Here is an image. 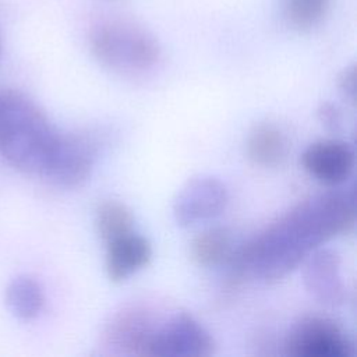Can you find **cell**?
<instances>
[{
	"label": "cell",
	"mask_w": 357,
	"mask_h": 357,
	"mask_svg": "<svg viewBox=\"0 0 357 357\" xmlns=\"http://www.w3.org/2000/svg\"><path fill=\"white\" fill-rule=\"evenodd\" d=\"M356 223L354 188L314 195L234 248L223 264L229 279L252 276L264 282L283 279L321 244L349 233Z\"/></svg>",
	"instance_id": "cell-1"
},
{
	"label": "cell",
	"mask_w": 357,
	"mask_h": 357,
	"mask_svg": "<svg viewBox=\"0 0 357 357\" xmlns=\"http://www.w3.org/2000/svg\"><path fill=\"white\" fill-rule=\"evenodd\" d=\"M304 170L317 181L336 187L353 173L356 153L350 144L340 139H321L310 144L303 155Z\"/></svg>",
	"instance_id": "cell-10"
},
{
	"label": "cell",
	"mask_w": 357,
	"mask_h": 357,
	"mask_svg": "<svg viewBox=\"0 0 357 357\" xmlns=\"http://www.w3.org/2000/svg\"><path fill=\"white\" fill-rule=\"evenodd\" d=\"M95 159L96 146L89 138L57 132L40 174L60 187L74 188L88 180Z\"/></svg>",
	"instance_id": "cell-5"
},
{
	"label": "cell",
	"mask_w": 357,
	"mask_h": 357,
	"mask_svg": "<svg viewBox=\"0 0 357 357\" xmlns=\"http://www.w3.org/2000/svg\"><path fill=\"white\" fill-rule=\"evenodd\" d=\"M106 250L105 268L112 282H123L144 266L152 257L149 241L135 233L124 234L110 241Z\"/></svg>",
	"instance_id": "cell-11"
},
{
	"label": "cell",
	"mask_w": 357,
	"mask_h": 357,
	"mask_svg": "<svg viewBox=\"0 0 357 357\" xmlns=\"http://www.w3.org/2000/svg\"><path fill=\"white\" fill-rule=\"evenodd\" d=\"M331 0H283L287 22L297 31L315 28L326 15Z\"/></svg>",
	"instance_id": "cell-16"
},
{
	"label": "cell",
	"mask_w": 357,
	"mask_h": 357,
	"mask_svg": "<svg viewBox=\"0 0 357 357\" xmlns=\"http://www.w3.org/2000/svg\"><path fill=\"white\" fill-rule=\"evenodd\" d=\"M289 357H354V343L337 322L321 315H304L284 340Z\"/></svg>",
	"instance_id": "cell-4"
},
{
	"label": "cell",
	"mask_w": 357,
	"mask_h": 357,
	"mask_svg": "<svg viewBox=\"0 0 357 357\" xmlns=\"http://www.w3.org/2000/svg\"><path fill=\"white\" fill-rule=\"evenodd\" d=\"M132 225L134 218L131 215V211L119 201H105L96 208V231L106 244L124 234L131 233Z\"/></svg>",
	"instance_id": "cell-15"
},
{
	"label": "cell",
	"mask_w": 357,
	"mask_h": 357,
	"mask_svg": "<svg viewBox=\"0 0 357 357\" xmlns=\"http://www.w3.org/2000/svg\"><path fill=\"white\" fill-rule=\"evenodd\" d=\"M229 201L226 185L213 176L188 178L173 201V216L180 226H192L220 215Z\"/></svg>",
	"instance_id": "cell-7"
},
{
	"label": "cell",
	"mask_w": 357,
	"mask_h": 357,
	"mask_svg": "<svg viewBox=\"0 0 357 357\" xmlns=\"http://www.w3.org/2000/svg\"><path fill=\"white\" fill-rule=\"evenodd\" d=\"M212 353L213 340L208 331L190 314L174 312L156 328L148 356L206 357Z\"/></svg>",
	"instance_id": "cell-6"
},
{
	"label": "cell",
	"mask_w": 357,
	"mask_h": 357,
	"mask_svg": "<svg viewBox=\"0 0 357 357\" xmlns=\"http://www.w3.org/2000/svg\"><path fill=\"white\" fill-rule=\"evenodd\" d=\"M6 301L10 311L21 319L35 318L45 303L40 284L31 276H18L6 290Z\"/></svg>",
	"instance_id": "cell-14"
},
{
	"label": "cell",
	"mask_w": 357,
	"mask_h": 357,
	"mask_svg": "<svg viewBox=\"0 0 357 357\" xmlns=\"http://www.w3.org/2000/svg\"><path fill=\"white\" fill-rule=\"evenodd\" d=\"M89 45L100 64L126 75L146 73L160 59L156 38L144 26L127 20L100 21L91 32Z\"/></svg>",
	"instance_id": "cell-3"
},
{
	"label": "cell",
	"mask_w": 357,
	"mask_h": 357,
	"mask_svg": "<svg viewBox=\"0 0 357 357\" xmlns=\"http://www.w3.org/2000/svg\"><path fill=\"white\" fill-rule=\"evenodd\" d=\"M318 119L329 131H339L342 128V114L336 105L324 102L318 107Z\"/></svg>",
	"instance_id": "cell-17"
},
{
	"label": "cell",
	"mask_w": 357,
	"mask_h": 357,
	"mask_svg": "<svg viewBox=\"0 0 357 357\" xmlns=\"http://www.w3.org/2000/svg\"><path fill=\"white\" fill-rule=\"evenodd\" d=\"M158 326V321L148 308L126 305L110 315L105 325L102 340L113 353L148 356L149 344Z\"/></svg>",
	"instance_id": "cell-8"
},
{
	"label": "cell",
	"mask_w": 357,
	"mask_h": 357,
	"mask_svg": "<svg viewBox=\"0 0 357 357\" xmlns=\"http://www.w3.org/2000/svg\"><path fill=\"white\" fill-rule=\"evenodd\" d=\"M339 88L346 99L351 103L356 100V66L346 67L339 77Z\"/></svg>",
	"instance_id": "cell-18"
},
{
	"label": "cell",
	"mask_w": 357,
	"mask_h": 357,
	"mask_svg": "<svg viewBox=\"0 0 357 357\" xmlns=\"http://www.w3.org/2000/svg\"><path fill=\"white\" fill-rule=\"evenodd\" d=\"M57 132L42 110L24 93L0 89V151L25 173H42Z\"/></svg>",
	"instance_id": "cell-2"
},
{
	"label": "cell",
	"mask_w": 357,
	"mask_h": 357,
	"mask_svg": "<svg viewBox=\"0 0 357 357\" xmlns=\"http://www.w3.org/2000/svg\"><path fill=\"white\" fill-rule=\"evenodd\" d=\"M287 139L279 127L271 123L255 126L247 138L248 158L265 167L280 165L287 155Z\"/></svg>",
	"instance_id": "cell-12"
},
{
	"label": "cell",
	"mask_w": 357,
	"mask_h": 357,
	"mask_svg": "<svg viewBox=\"0 0 357 357\" xmlns=\"http://www.w3.org/2000/svg\"><path fill=\"white\" fill-rule=\"evenodd\" d=\"M303 264V282L311 297L331 307L344 304L347 287L342 276V261L335 250L318 247Z\"/></svg>",
	"instance_id": "cell-9"
},
{
	"label": "cell",
	"mask_w": 357,
	"mask_h": 357,
	"mask_svg": "<svg viewBox=\"0 0 357 357\" xmlns=\"http://www.w3.org/2000/svg\"><path fill=\"white\" fill-rule=\"evenodd\" d=\"M234 247L227 229L216 226L201 231L191 243V257L201 266H223Z\"/></svg>",
	"instance_id": "cell-13"
}]
</instances>
